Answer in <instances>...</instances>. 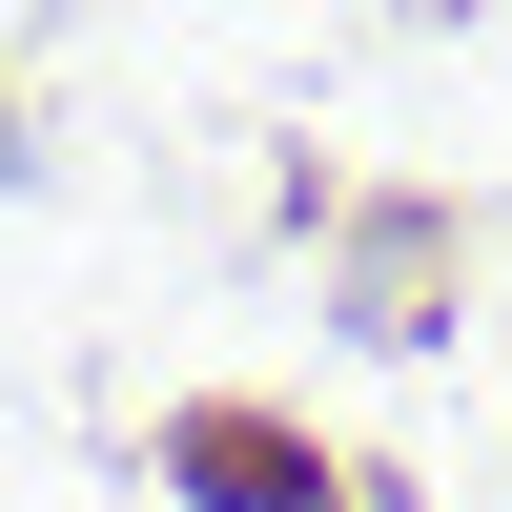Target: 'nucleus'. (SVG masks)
I'll return each mask as SVG.
<instances>
[{
	"instance_id": "nucleus-1",
	"label": "nucleus",
	"mask_w": 512,
	"mask_h": 512,
	"mask_svg": "<svg viewBox=\"0 0 512 512\" xmlns=\"http://www.w3.org/2000/svg\"><path fill=\"white\" fill-rule=\"evenodd\" d=\"M185 492H205V512H287L308 472H287V431H246V410H205V431H185Z\"/></svg>"
}]
</instances>
